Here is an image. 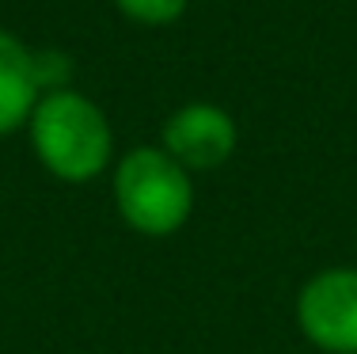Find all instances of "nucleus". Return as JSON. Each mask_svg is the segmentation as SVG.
Listing matches in <instances>:
<instances>
[{
  "mask_svg": "<svg viewBox=\"0 0 357 354\" xmlns=\"http://www.w3.org/2000/svg\"><path fill=\"white\" fill-rule=\"evenodd\" d=\"M31 145L46 164V172H54L65 183L96 179L110 164V153H114L107 115L73 88L50 91L35 103V111H31Z\"/></svg>",
  "mask_w": 357,
  "mask_h": 354,
  "instance_id": "f257e3e1",
  "label": "nucleus"
},
{
  "mask_svg": "<svg viewBox=\"0 0 357 354\" xmlns=\"http://www.w3.org/2000/svg\"><path fill=\"white\" fill-rule=\"evenodd\" d=\"M114 202L130 229L144 236H167L183 229L194 206V187L186 168L164 149H133L118 160Z\"/></svg>",
  "mask_w": 357,
  "mask_h": 354,
  "instance_id": "f03ea898",
  "label": "nucleus"
},
{
  "mask_svg": "<svg viewBox=\"0 0 357 354\" xmlns=\"http://www.w3.org/2000/svg\"><path fill=\"white\" fill-rule=\"evenodd\" d=\"M301 332L331 354H357V271L335 267L308 278L296 297Z\"/></svg>",
  "mask_w": 357,
  "mask_h": 354,
  "instance_id": "7ed1b4c3",
  "label": "nucleus"
},
{
  "mask_svg": "<svg viewBox=\"0 0 357 354\" xmlns=\"http://www.w3.org/2000/svg\"><path fill=\"white\" fill-rule=\"evenodd\" d=\"M236 130L232 115L217 103H186L164 122V153L178 160L186 172H209L220 168L236 153Z\"/></svg>",
  "mask_w": 357,
  "mask_h": 354,
  "instance_id": "20e7f679",
  "label": "nucleus"
},
{
  "mask_svg": "<svg viewBox=\"0 0 357 354\" xmlns=\"http://www.w3.org/2000/svg\"><path fill=\"white\" fill-rule=\"evenodd\" d=\"M38 99L42 96L31 73V50L15 35L0 31V138L27 126Z\"/></svg>",
  "mask_w": 357,
  "mask_h": 354,
  "instance_id": "39448f33",
  "label": "nucleus"
},
{
  "mask_svg": "<svg viewBox=\"0 0 357 354\" xmlns=\"http://www.w3.org/2000/svg\"><path fill=\"white\" fill-rule=\"evenodd\" d=\"M31 73H35L38 96L65 91L73 80V57L65 50H31Z\"/></svg>",
  "mask_w": 357,
  "mask_h": 354,
  "instance_id": "423d86ee",
  "label": "nucleus"
},
{
  "mask_svg": "<svg viewBox=\"0 0 357 354\" xmlns=\"http://www.w3.org/2000/svg\"><path fill=\"white\" fill-rule=\"evenodd\" d=\"M118 12L133 23H144V27H167L178 15L186 12L190 0H114Z\"/></svg>",
  "mask_w": 357,
  "mask_h": 354,
  "instance_id": "0eeeda50",
  "label": "nucleus"
}]
</instances>
